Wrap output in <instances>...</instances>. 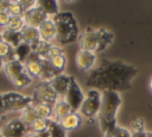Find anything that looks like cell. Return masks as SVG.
I'll return each instance as SVG.
<instances>
[{
	"mask_svg": "<svg viewBox=\"0 0 152 137\" xmlns=\"http://www.w3.org/2000/svg\"><path fill=\"white\" fill-rule=\"evenodd\" d=\"M138 74V69L119 60L102 58L100 66L91 69L84 80L86 86L100 92L114 91L125 92L132 87V80Z\"/></svg>",
	"mask_w": 152,
	"mask_h": 137,
	"instance_id": "1",
	"label": "cell"
},
{
	"mask_svg": "<svg viewBox=\"0 0 152 137\" xmlns=\"http://www.w3.org/2000/svg\"><path fill=\"white\" fill-rule=\"evenodd\" d=\"M121 105V98L118 92H102V102L99 112V125L103 135L108 133L116 126V114Z\"/></svg>",
	"mask_w": 152,
	"mask_h": 137,
	"instance_id": "2",
	"label": "cell"
},
{
	"mask_svg": "<svg viewBox=\"0 0 152 137\" xmlns=\"http://www.w3.org/2000/svg\"><path fill=\"white\" fill-rule=\"evenodd\" d=\"M114 41V35L103 29V27H87L80 36H78V45L80 49L91 51L94 54L104 50L108 48Z\"/></svg>",
	"mask_w": 152,
	"mask_h": 137,
	"instance_id": "3",
	"label": "cell"
},
{
	"mask_svg": "<svg viewBox=\"0 0 152 137\" xmlns=\"http://www.w3.org/2000/svg\"><path fill=\"white\" fill-rule=\"evenodd\" d=\"M52 20L56 26V39L61 45L74 43L78 39V25L71 12H59Z\"/></svg>",
	"mask_w": 152,
	"mask_h": 137,
	"instance_id": "4",
	"label": "cell"
},
{
	"mask_svg": "<svg viewBox=\"0 0 152 137\" xmlns=\"http://www.w3.org/2000/svg\"><path fill=\"white\" fill-rule=\"evenodd\" d=\"M4 70L10 79V81L17 87V88H25L26 86L31 85L33 79L28 75V73L25 69L24 63L18 61H6L4 66Z\"/></svg>",
	"mask_w": 152,
	"mask_h": 137,
	"instance_id": "5",
	"label": "cell"
},
{
	"mask_svg": "<svg viewBox=\"0 0 152 137\" xmlns=\"http://www.w3.org/2000/svg\"><path fill=\"white\" fill-rule=\"evenodd\" d=\"M102 102V92L97 89H89L84 96V101L78 111L82 118H86L88 122H93L100 112Z\"/></svg>",
	"mask_w": 152,
	"mask_h": 137,
	"instance_id": "6",
	"label": "cell"
},
{
	"mask_svg": "<svg viewBox=\"0 0 152 137\" xmlns=\"http://www.w3.org/2000/svg\"><path fill=\"white\" fill-rule=\"evenodd\" d=\"M2 101L5 107V113L10 111H23L31 106L33 102L32 96L20 94L18 92H6L2 93Z\"/></svg>",
	"mask_w": 152,
	"mask_h": 137,
	"instance_id": "7",
	"label": "cell"
},
{
	"mask_svg": "<svg viewBox=\"0 0 152 137\" xmlns=\"http://www.w3.org/2000/svg\"><path fill=\"white\" fill-rule=\"evenodd\" d=\"M32 99H33V102H44V104H49L51 106H55V104L59 100V98L56 94V92L53 91V88L46 81H40L36 86V88L33 91Z\"/></svg>",
	"mask_w": 152,
	"mask_h": 137,
	"instance_id": "8",
	"label": "cell"
},
{
	"mask_svg": "<svg viewBox=\"0 0 152 137\" xmlns=\"http://www.w3.org/2000/svg\"><path fill=\"white\" fill-rule=\"evenodd\" d=\"M68 105L70 106L72 112H78L83 101H84V94L81 89V87L78 86L77 81L71 76V81H70V86L66 91L65 96L63 98Z\"/></svg>",
	"mask_w": 152,
	"mask_h": 137,
	"instance_id": "9",
	"label": "cell"
},
{
	"mask_svg": "<svg viewBox=\"0 0 152 137\" xmlns=\"http://www.w3.org/2000/svg\"><path fill=\"white\" fill-rule=\"evenodd\" d=\"M28 132L30 127L20 118L11 119L1 129V133L4 137H25Z\"/></svg>",
	"mask_w": 152,
	"mask_h": 137,
	"instance_id": "10",
	"label": "cell"
},
{
	"mask_svg": "<svg viewBox=\"0 0 152 137\" xmlns=\"http://www.w3.org/2000/svg\"><path fill=\"white\" fill-rule=\"evenodd\" d=\"M46 60L49 61V63L51 64L52 69L55 70V73L57 75L63 74V70H64L65 64H66V60H65V56H64L63 50H62L61 46L52 44Z\"/></svg>",
	"mask_w": 152,
	"mask_h": 137,
	"instance_id": "11",
	"label": "cell"
},
{
	"mask_svg": "<svg viewBox=\"0 0 152 137\" xmlns=\"http://www.w3.org/2000/svg\"><path fill=\"white\" fill-rule=\"evenodd\" d=\"M25 69L28 73V75L33 79V77H38L42 79V75L44 73V68H45V60L38 57L36 54H31L27 60L24 62Z\"/></svg>",
	"mask_w": 152,
	"mask_h": 137,
	"instance_id": "12",
	"label": "cell"
},
{
	"mask_svg": "<svg viewBox=\"0 0 152 137\" xmlns=\"http://www.w3.org/2000/svg\"><path fill=\"white\" fill-rule=\"evenodd\" d=\"M70 81H71V76L65 75V74H58V75L53 76L49 81V83L53 88V91L56 92L58 98L63 99L66 94V91H68L69 86H70Z\"/></svg>",
	"mask_w": 152,
	"mask_h": 137,
	"instance_id": "13",
	"label": "cell"
},
{
	"mask_svg": "<svg viewBox=\"0 0 152 137\" xmlns=\"http://www.w3.org/2000/svg\"><path fill=\"white\" fill-rule=\"evenodd\" d=\"M95 60H96V55L91 51H87V50H82L80 49L76 54V57H75V62H76V66L78 68V70L81 71H88L93 68L94 63H95Z\"/></svg>",
	"mask_w": 152,
	"mask_h": 137,
	"instance_id": "14",
	"label": "cell"
},
{
	"mask_svg": "<svg viewBox=\"0 0 152 137\" xmlns=\"http://www.w3.org/2000/svg\"><path fill=\"white\" fill-rule=\"evenodd\" d=\"M25 25L27 26H33V27H39L42 25L43 21H45L49 17L36 5V7L28 10L27 12H25L23 14Z\"/></svg>",
	"mask_w": 152,
	"mask_h": 137,
	"instance_id": "15",
	"label": "cell"
},
{
	"mask_svg": "<svg viewBox=\"0 0 152 137\" xmlns=\"http://www.w3.org/2000/svg\"><path fill=\"white\" fill-rule=\"evenodd\" d=\"M38 31L42 41L50 43L52 39H56V26L52 18H48L45 21H43L42 25L38 27Z\"/></svg>",
	"mask_w": 152,
	"mask_h": 137,
	"instance_id": "16",
	"label": "cell"
},
{
	"mask_svg": "<svg viewBox=\"0 0 152 137\" xmlns=\"http://www.w3.org/2000/svg\"><path fill=\"white\" fill-rule=\"evenodd\" d=\"M82 120H83V118L78 112H71L65 118H63L59 122V124L62 125V127L65 131H71V130L78 129L82 124Z\"/></svg>",
	"mask_w": 152,
	"mask_h": 137,
	"instance_id": "17",
	"label": "cell"
},
{
	"mask_svg": "<svg viewBox=\"0 0 152 137\" xmlns=\"http://www.w3.org/2000/svg\"><path fill=\"white\" fill-rule=\"evenodd\" d=\"M72 111L70 108V106L68 105V102L64 99H59L55 106H53V113H52V120L59 123L63 118H65L68 114H70Z\"/></svg>",
	"mask_w": 152,
	"mask_h": 137,
	"instance_id": "18",
	"label": "cell"
},
{
	"mask_svg": "<svg viewBox=\"0 0 152 137\" xmlns=\"http://www.w3.org/2000/svg\"><path fill=\"white\" fill-rule=\"evenodd\" d=\"M21 35V39L24 43L28 44V45H33L36 44L38 41H40V36H39V31L38 27H33V26H27L25 25L24 29L20 32Z\"/></svg>",
	"mask_w": 152,
	"mask_h": 137,
	"instance_id": "19",
	"label": "cell"
},
{
	"mask_svg": "<svg viewBox=\"0 0 152 137\" xmlns=\"http://www.w3.org/2000/svg\"><path fill=\"white\" fill-rule=\"evenodd\" d=\"M31 54H32V48H31V45H28V44H26V43L23 42V43H20L17 48H14L13 55H12V58H11V60L24 63ZM11 60H10V61H11Z\"/></svg>",
	"mask_w": 152,
	"mask_h": 137,
	"instance_id": "20",
	"label": "cell"
},
{
	"mask_svg": "<svg viewBox=\"0 0 152 137\" xmlns=\"http://www.w3.org/2000/svg\"><path fill=\"white\" fill-rule=\"evenodd\" d=\"M37 6L49 18H52L57 13H59V11H58V4H57V1H53V0H39V1H37Z\"/></svg>",
	"mask_w": 152,
	"mask_h": 137,
	"instance_id": "21",
	"label": "cell"
},
{
	"mask_svg": "<svg viewBox=\"0 0 152 137\" xmlns=\"http://www.w3.org/2000/svg\"><path fill=\"white\" fill-rule=\"evenodd\" d=\"M33 110L37 114V117L39 118H44V119H52V113H53V106L49 105V104H44V102H33L32 104Z\"/></svg>",
	"mask_w": 152,
	"mask_h": 137,
	"instance_id": "22",
	"label": "cell"
},
{
	"mask_svg": "<svg viewBox=\"0 0 152 137\" xmlns=\"http://www.w3.org/2000/svg\"><path fill=\"white\" fill-rule=\"evenodd\" d=\"M0 32H1V36H2V41H5L7 44H10L13 49L17 48L20 43H23L20 32H14V31H11V30H7V29L1 30Z\"/></svg>",
	"mask_w": 152,
	"mask_h": 137,
	"instance_id": "23",
	"label": "cell"
},
{
	"mask_svg": "<svg viewBox=\"0 0 152 137\" xmlns=\"http://www.w3.org/2000/svg\"><path fill=\"white\" fill-rule=\"evenodd\" d=\"M51 45H52L51 43L40 39V41H38L36 44H33L31 48H32V52H33V54H36V55H37L38 57H40V58L46 60Z\"/></svg>",
	"mask_w": 152,
	"mask_h": 137,
	"instance_id": "24",
	"label": "cell"
},
{
	"mask_svg": "<svg viewBox=\"0 0 152 137\" xmlns=\"http://www.w3.org/2000/svg\"><path fill=\"white\" fill-rule=\"evenodd\" d=\"M49 137H66V131L62 127V125L52 119L49 122V127H48Z\"/></svg>",
	"mask_w": 152,
	"mask_h": 137,
	"instance_id": "25",
	"label": "cell"
},
{
	"mask_svg": "<svg viewBox=\"0 0 152 137\" xmlns=\"http://www.w3.org/2000/svg\"><path fill=\"white\" fill-rule=\"evenodd\" d=\"M24 26H25V21H24L23 15H11V19H10L6 29L14 31V32H21Z\"/></svg>",
	"mask_w": 152,
	"mask_h": 137,
	"instance_id": "26",
	"label": "cell"
},
{
	"mask_svg": "<svg viewBox=\"0 0 152 137\" xmlns=\"http://www.w3.org/2000/svg\"><path fill=\"white\" fill-rule=\"evenodd\" d=\"M49 122L48 119H44V118H37L31 125H30V132H33V133H40V132H44L48 130L49 127Z\"/></svg>",
	"mask_w": 152,
	"mask_h": 137,
	"instance_id": "27",
	"label": "cell"
},
{
	"mask_svg": "<svg viewBox=\"0 0 152 137\" xmlns=\"http://www.w3.org/2000/svg\"><path fill=\"white\" fill-rule=\"evenodd\" d=\"M19 118L30 127V125H31L38 117H37V114H36V112H34V110H33V106L31 105V106H28V107H26L25 110L21 111V114H20Z\"/></svg>",
	"mask_w": 152,
	"mask_h": 137,
	"instance_id": "28",
	"label": "cell"
},
{
	"mask_svg": "<svg viewBox=\"0 0 152 137\" xmlns=\"http://www.w3.org/2000/svg\"><path fill=\"white\" fill-rule=\"evenodd\" d=\"M13 48L7 44L5 41H1L0 42V58L4 60L5 62L6 61H10L12 58V55H13Z\"/></svg>",
	"mask_w": 152,
	"mask_h": 137,
	"instance_id": "29",
	"label": "cell"
},
{
	"mask_svg": "<svg viewBox=\"0 0 152 137\" xmlns=\"http://www.w3.org/2000/svg\"><path fill=\"white\" fill-rule=\"evenodd\" d=\"M106 135H108L109 137H131L132 132L129 130L125 129V127H121V126H118L116 125L112 131H109Z\"/></svg>",
	"mask_w": 152,
	"mask_h": 137,
	"instance_id": "30",
	"label": "cell"
},
{
	"mask_svg": "<svg viewBox=\"0 0 152 137\" xmlns=\"http://www.w3.org/2000/svg\"><path fill=\"white\" fill-rule=\"evenodd\" d=\"M8 13L10 15H23L24 11L19 1H10L8 2Z\"/></svg>",
	"mask_w": 152,
	"mask_h": 137,
	"instance_id": "31",
	"label": "cell"
},
{
	"mask_svg": "<svg viewBox=\"0 0 152 137\" xmlns=\"http://www.w3.org/2000/svg\"><path fill=\"white\" fill-rule=\"evenodd\" d=\"M131 127L133 132H144L145 131V120L141 118H135L131 122Z\"/></svg>",
	"mask_w": 152,
	"mask_h": 137,
	"instance_id": "32",
	"label": "cell"
},
{
	"mask_svg": "<svg viewBox=\"0 0 152 137\" xmlns=\"http://www.w3.org/2000/svg\"><path fill=\"white\" fill-rule=\"evenodd\" d=\"M10 19H11V15L8 12H0V29L1 30L6 29Z\"/></svg>",
	"mask_w": 152,
	"mask_h": 137,
	"instance_id": "33",
	"label": "cell"
},
{
	"mask_svg": "<svg viewBox=\"0 0 152 137\" xmlns=\"http://www.w3.org/2000/svg\"><path fill=\"white\" fill-rule=\"evenodd\" d=\"M131 137H147V132L144 131V132H132Z\"/></svg>",
	"mask_w": 152,
	"mask_h": 137,
	"instance_id": "34",
	"label": "cell"
},
{
	"mask_svg": "<svg viewBox=\"0 0 152 137\" xmlns=\"http://www.w3.org/2000/svg\"><path fill=\"white\" fill-rule=\"evenodd\" d=\"M5 113V107H4V101H2V94H0V114Z\"/></svg>",
	"mask_w": 152,
	"mask_h": 137,
	"instance_id": "35",
	"label": "cell"
},
{
	"mask_svg": "<svg viewBox=\"0 0 152 137\" xmlns=\"http://www.w3.org/2000/svg\"><path fill=\"white\" fill-rule=\"evenodd\" d=\"M25 137H38V136H37V133H33V132H28V133H27Z\"/></svg>",
	"mask_w": 152,
	"mask_h": 137,
	"instance_id": "36",
	"label": "cell"
},
{
	"mask_svg": "<svg viewBox=\"0 0 152 137\" xmlns=\"http://www.w3.org/2000/svg\"><path fill=\"white\" fill-rule=\"evenodd\" d=\"M148 88H150V91L152 92V76H151L150 80H148Z\"/></svg>",
	"mask_w": 152,
	"mask_h": 137,
	"instance_id": "37",
	"label": "cell"
},
{
	"mask_svg": "<svg viewBox=\"0 0 152 137\" xmlns=\"http://www.w3.org/2000/svg\"><path fill=\"white\" fill-rule=\"evenodd\" d=\"M4 66H5V61L0 58V69H2V68H4Z\"/></svg>",
	"mask_w": 152,
	"mask_h": 137,
	"instance_id": "38",
	"label": "cell"
},
{
	"mask_svg": "<svg viewBox=\"0 0 152 137\" xmlns=\"http://www.w3.org/2000/svg\"><path fill=\"white\" fill-rule=\"evenodd\" d=\"M147 137H152V132H147Z\"/></svg>",
	"mask_w": 152,
	"mask_h": 137,
	"instance_id": "39",
	"label": "cell"
},
{
	"mask_svg": "<svg viewBox=\"0 0 152 137\" xmlns=\"http://www.w3.org/2000/svg\"><path fill=\"white\" fill-rule=\"evenodd\" d=\"M2 41V36H1V32H0V42Z\"/></svg>",
	"mask_w": 152,
	"mask_h": 137,
	"instance_id": "40",
	"label": "cell"
},
{
	"mask_svg": "<svg viewBox=\"0 0 152 137\" xmlns=\"http://www.w3.org/2000/svg\"><path fill=\"white\" fill-rule=\"evenodd\" d=\"M0 137H4V136H2V133H1V131H0Z\"/></svg>",
	"mask_w": 152,
	"mask_h": 137,
	"instance_id": "41",
	"label": "cell"
},
{
	"mask_svg": "<svg viewBox=\"0 0 152 137\" xmlns=\"http://www.w3.org/2000/svg\"><path fill=\"white\" fill-rule=\"evenodd\" d=\"M104 137H109V136H108V135H104Z\"/></svg>",
	"mask_w": 152,
	"mask_h": 137,
	"instance_id": "42",
	"label": "cell"
}]
</instances>
